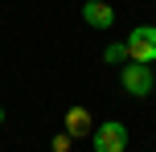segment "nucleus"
Instances as JSON below:
<instances>
[{
    "label": "nucleus",
    "mask_w": 156,
    "mask_h": 152,
    "mask_svg": "<svg viewBox=\"0 0 156 152\" xmlns=\"http://www.w3.org/2000/svg\"><path fill=\"white\" fill-rule=\"evenodd\" d=\"M0 123H4V107H0Z\"/></svg>",
    "instance_id": "6e6552de"
},
{
    "label": "nucleus",
    "mask_w": 156,
    "mask_h": 152,
    "mask_svg": "<svg viewBox=\"0 0 156 152\" xmlns=\"http://www.w3.org/2000/svg\"><path fill=\"white\" fill-rule=\"evenodd\" d=\"M123 54H127V45H111V49H107V54H103V58H107V62H119V58H123Z\"/></svg>",
    "instance_id": "423d86ee"
},
{
    "label": "nucleus",
    "mask_w": 156,
    "mask_h": 152,
    "mask_svg": "<svg viewBox=\"0 0 156 152\" xmlns=\"http://www.w3.org/2000/svg\"><path fill=\"white\" fill-rule=\"evenodd\" d=\"M94 152H127V128L119 119H107V123H99L94 128Z\"/></svg>",
    "instance_id": "f03ea898"
},
{
    "label": "nucleus",
    "mask_w": 156,
    "mask_h": 152,
    "mask_svg": "<svg viewBox=\"0 0 156 152\" xmlns=\"http://www.w3.org/2000/svg\"><path fill=\"white\" fill-rule=\"evenodd\" d=\"M70 148V136H54V152H66Z\"/></svg>",
    "instance_id": "0eeeda50"
},
{
    "label": "nucleus",
    "mask_w": 156,
    "mask_h": 152,
    "mask_svg": "<svg viewBox=\"0 0 156 152\" xmlns=\"http://www.w3.org/2000/svg\"><path fill=\"white\" fill-rule=\"evenodd\" d=\"M123 90H127V95H136V99H144V95L152 90V70H148V66H140V62L123 66Z\"/></svg>",
    "instance_id": "7ed1b4c3"
},
{
    "label": "nucleus",
    "mask_w": 156,
    "mask_h": 152,
    "mask_svg": "<svg viewBox=\"0 0 156 152\" xmlns=\"http://www.w3.org/2000/svg\"><path fill=\"white\" fill-rule=\"evenodd\" d=\"M127 58L140 66H152L156 62V25H136L132 37H127Z\"/></svg>",
    "instance_id": "f257e3e1"
},
{
    "label": "nucleus",
    "mask_w": 156,
    "mask_h": 152,
    "mask_svg": "<svg viewBox=\"0 0 156 152\" xmlns=\"http://www.w3.org/2000/svg\"><path fill=\"white\" fill-rule=\"evenodd\" d=\"M66 136H90V115H86V107H70V111H66Z\"/></svg>",
    "instance_id": "39448f33"
},
{
    "label": "nucleus",
    "mask_w": 156,
    "mask_h": 152,
    "mask_svg": "<svg viewBox=\"0 0 156 152\" xmlns=\"http://www.w3.org/2000/svg\"><path fill=\"white\" fill-rule=\"evenodd\" d=\"M82 21L90 25V29H111V25H115V12H111L107 0H86L82 4Z\"/></svg>",
    "instance_id": "20e7f679"
}]
</instances>
